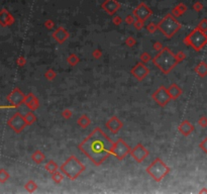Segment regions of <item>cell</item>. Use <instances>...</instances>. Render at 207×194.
<instances>
[{
    "label": "cell",
    "mask_w": 207,
    "mask_h": 194,
    "mask_svg": "<svg viewBox=\"0 0 207 194\" xmlns=\"http://www.w3.org/2000/svg\"><path fill=\"white\" fill-rule=\"evenodd\" d=\"M112 146L113 143L109 137L100 127H96L78 145V149L95 166H100L111 155Z\"/></svg>",
    "instance_id": "6da1fadb"
},
{
    "label": "cell",
    "mask_w": 207,
    "mask_h": 194,
    "mask_svg": "<svg viewBox=\"0 0 207 194\" xmlns=\"http://www.w3.org/2000/svg\"><path fill=\"white\" fill-rule=\"evenodd\" d=\"M153 63L163 74H169L173 69L180 63L176 55L172 53L168 47H164L162 51L153 58Z\"/></svg>",
    "instance_id": "7a4b0ae2"
},
{
    "label": "cell",
    "mask_w": 207,
    "mask_h": 194,
    "mask_svg": "<svg viewBox=\"0 0 207 194\" xmlns=\"http://www.w3.org/2000/svg\"><path fill=\"white\" fill-rule=\"evenodd\" d=\"M86 167L76 156H70L60 166V171L70 180H76L83 172L85 171Z\"/></svg>",
    "instance_id": "3957f363"
},
{
    "label": "cell",
    "mask_w": 207,
    "mask_h": 194,
    "mask_svg": "<svg viewBox=\"0 0 207 194\" xmlns=\"http://www.w3.org/2000/svg\"><path fill=\"white\" fill-rule=\"evenodd\" d=\"M181 23L177 20L171 13L167 14L164 18L158 23V28L167 39H171L181 29Z\"/></svg>",
    "instance_id": "277c9868"
},
{
    "label": "cell",
    "mask_w": 207,
    "mask_h": 194,
    "mask_svg": "<svg viewBox=\"0 0 207 194\" xmlns=\"http://www.w3.org/2000/svg\"><path fill=\"white\" fill-rule=\"evenodd\" d=\"M170 167L162 160L161 158H156L153 163L147 167L146 171L156 182L161 181L170 173Z\"/></svg>",
    "instance_id": "5b68a950"
},
{
    "label": "cell",
    "mask_w": 207,
    "mask_h": 194,
    "mask_svg": "<svg viewBox=\"0 0 207 194\" xmlns=\"http://www.w3.org/2000/svg\"><path fill=\"white\" fill-rule=\"evenodd\" d=\"M183 41L185 45L193 48L196 52H199L207 45V34L205 31L196 28L184 39Z\"/></svg>",
    "instance_id": "8992f818"
},
{
    "label": "cell",
    "mask_w": 207,
    "mask_h": 194,
    "mask_svg": "<svg viewBox=\"0 0 207 194\" xmlns=\"http://www.w3.org/2000/svg\"><path fill=\"white\" fill-rule=\"evenodd\" d=\"M130 151H131V148L129 147V145L125 143L124 140L118 139L115 143H113L111 155H113L117 160L122 161L124 160L127 155L130 154Z\"/></svg>",
    "instance_id": "52a82bcc"
},
{
    "label": "cell",
    "mask_w": 207,
    "mask_h": 194,
    "mask_svg": "<svg viewBox=\"0 0 207 194\" xmlns=\"http://www.w3.org/2000/svg\"><path fill=\"white\" fill-rule=\"evenodd\" d=\"M152 98L154 99V101L161 107H165L172 100V98L168 92V89L163 85L160 86L156 91L153 93Z\"/></svg>",
    "instance_id": "ba28073f"
},
{
    "label": "cell",
    "mask_w": 207,
    "mask_h": 194,
    "mask_svg": "<svg viewBox=\"0 0 207 194\" xmlns=\"http://www.w3.org/2000/svg\"><path fill=\"white\" fill-rule=\"evenodd\" d=\"M130 156L132 157V159L137 162V163H142L146 159L149 157L150 155V152L146 147L144 146L142 144H137L134 148L131 149L130 151Z\"/></svg>",
    "instance_id": "9c48e42d"
},
{
    "label": "cell",
    "mask_w": 207,
    "mask_h": 194,
    "mask_svg": "<svg viewBox=\"0 0 207 194\" xmlns=\"http://www.w3.org/2000/svg\"><path fill=\"white\" fill-rule=\"evenodd\" d=\"M130 74H131L137 81H142L145 80V78L147 77V75L150 74V69L147 67L146 64L142 62L137 63L134 67L130 70Z\"/></svg>",
    "instance_id": "30bf717a"
},
{
    "label": "cell",
    "mask_w": 207,
    "mask_h": 194,
    "mask_svg": "<svg viewBox=\"0 0 207 194\" xmlns=\"http://www.w3.org/2000/svg\"><path fill=\"white\" fill-rule=\"evenodd\" d=\"M132 14L137 19H139L140 21H146L147 18L153 14V11L150 9V7L145 3H140L139 6L135 9H134Z\"/></svg>",
    "instance_id": "8fae6325"
},
{
    "label": "cell",
    "mask_w": 207,
    "mask_h": 194,
    "mask_svg": "<svg viewBox=\"0 0 207 194\" xmlns=\"http://www.w3.org/2000/svg\"><path fill=\"white\" fill-rule=\"evenodd\" d=\"M106 129L111 132L112 134H116L120 132L123 127V122L120 120L116 115H113L106 121Z\"/></svg>",
    "instance_id": "7c38bea8"
},
{
    "label": "cell",
    "mask_w": 207,
    "mask_h": 194,
    "mask_svg": "<svg viewBox=\"0 0 207 194\" xmlns=\"http://www.w3.org/2000/svg\"><path fill=\"white\" fill-rule=\"evenodd\" d=\"M9 124H10L11 127L14 129V131L19 132L23 131V129H24V126H25L28 124H26L25 118H24L23 116H21L19 113H16L11 118L10 121H9Z\"/></svg>",
    "instance_id": "4fadbf2b"
},
{
    "label": "cell",
    "mask_w": 207,
    "mask_h": 194,
    "mask_svg": "<svg viewBox=\"0 0 207 194\" xmlns=\"http://www.w3.org/2000/svg\"><path fill=\"white\" fill-rule=\"evenodd\" d=\"M52 36H53V39L58 44H63L69 39L70 33H69V31L65 28H63V26H59V28H57L53 33H52Z\"/></svg>",
    "instance_id": "5bb4252c"
},
{
    "label": "cell",
    "mask_w": 207,
    "mask_h": 194,
    "mask_svg": "<svg viewBox=\"0 0 207 194\" xmlns=\"http://www.w3.org/2000/svg\"><path fill=\"white\" fill-rule=\"evenodd\" d=\"M101 7H102L109 15H113V14L120 8V3L117 0H105L102 3Z\"/></svg>",
    "instance_id": "9a60e30c"
},
{
    "label": "cell",
    "mask_w": 207,
    "mask_h": 194,
    "mask_svg": "<svg viewBox=\"0 0 207 194\" xmlns=\"http://www.w3.org/2000/svg\"><path fill=\"white\" fill-rule=\"evenodd\" d=\"M194 129H195L194 126L191 124L190 121H189V120H187V119L183 120V121H182L181 124H180L179 126H178L179 132L182 134V136H184V137H189L192 134V132H194Z\"/></svg>",
    "instance_id": "2e32d148"
},
{
    "label": "cell",
    "mask_w": 207,
    "mask_h": 194,
    "mask_svg": "<svg viewBox=\"0 0 207 194\" xmlns=\"http://www.w3.org/2000/svg\"><path fill=\"white\" fill-rule=\"evenodd\" d=\"M167 89H168V92H169L170 96H171V98H172V100L178 99V98L182 95V93H183L182 88L180 87L179 85H177L176 83H172V84L169 86V88H167Z\"/></svg>",
    "instance_id": "e0dca14e"
},
{
    "label": "cell",
    "mask_w": 207,
    "mask_h": 194,
    "mask_svg": "<svg viewBox=\"0 0 207 194\" xmlns=\"http://www.w3.org/2000/svg\"><path fill=\"white\" fill-rule=\"evenodd\" d=\"M25 104L31 111L36 110L39 107V102H38V98L34 96L33 94H31V93L28 94V96H25Z\"/></svg>",
    "instance_id": "ac0fdd59"
},
{
    "label": "cell",
    "mask_w": 207,
    "mask_h": 194,
    "mask_svg": "<svg viewBox=\"0 0 207 194\" xmlns=\"http://www.w3.org/2000/svg\"><path fill=\"white\" fill-rule=\"evenodd\" d=\"M194 71L200 78H204L207 76V63L206 62H200L198 65L194 68Z\"/></svg>",
    "instance_id": "d6986e66"
},
{
    "label": "cell",
    "mask_w": 207,
    "mask_h": 194,
    "mask_svg": "<svg viewBox=\"0 0 207 194\" xmlns=\"http://www.w3.org/2000/svg\"><path fill=\"white\" fill-rule=\"evenodd\" d=\"M11 101L13 104L18 105V104H20V103H23V101H25V96H24L18 89H16L15 91L11 94Z\"/></svg>",
    "instance_id": "ffe728a7"
},
{
    "label": "cell",
    "mask_w": 207,
    "mask_h": 194,
    "mask_svg": "<svg viewBox=\"0 0 207 194\" xmlns=\"http://www.w3.org/2000/svg\"><path fill=\"white\" fill-rule=\"evenodd\" d=\"M77 124L82 129H87L91 124V119L87 114H82L77 119Z\"/></svg>",
    "instance_id": "44dd1931"
},
{
    "label": "cell",
    "mask_w": 207,
    "mask_h": 194,
    "mask_svg": "<svg viewBox=\"0 0 207 194\" xmlns=\"http://www.w3.org/2000/svg\"><path fill=\"white\" fill-rule=\"evenodd\" d=\"M31 159H33V161L34 162V163L36 164H41L44 161L46 160V155L43 153L41 151H39V150H38V151H36L33 154V156H31Z\"/></svg>",
    "instance_id": "7402d4cb"
},
{
    "label": "cell",
    "mask_w": 207,
    "mask_h": 194,
    "mask_svg": "<svg viewBox=\"0 0 207 194\" xmlns=\"http://www.w3.org/2000/svg\"><path fill=\"white\" fill-rule=\"evenodd\" d=\"M45 169H46V171L49 172V173L53 174V173H55V172L60 170V166H58V164H57L55 161L50 160L48 163H46Z\"/></svg>",
    "instance_id": "603a6c76"
},
{
    "label": "cell",
    "mask_w": 207,
    "mask_h": 194,
    "mask_svg": "<svg viewBox=\"0 0 207 194\" xmlns=\"http://www.w3.org/2000/svg\"><path fill=\"white\" fill-rule=\"evenodd\" d=\"M79 62H80V58H79L76 54H71V55L68 56L67 63H68L69 66H71V67H75V66H77Z\"/></svg>",
    "instance_id": "cb8c5ba5"
},
{
    "label": "cell",
    "mask_w": 207,
    "mask_h": 194,
    "mask_svg": "<svg viewBox=\"0 0 207 194\" xmlns=\"http://www.w3.org/2000/svg\"><path fill=\"white\" fill-rule=\"evenodd\" d=\"M52 180L56 184H60L64 180V174L61 171H57L52 174Z\"/></svg>",
    "instance_id": "d4e9b609"
},
{
    "label": "cell",
    "mask_w": 207,
    "mask_h": 194,
    "mask_svg": "<svg viewBox=\"0 0 207 194\" xmlns=\"http://www.w3.org/2000/svg\"><path fill=\"white\" fill-rule=\"evenodd\" d=\"M25 189L28 191V192H34V191L38 189V184L34 182V181L31 180L25 184Z\"/></svg>",
    "instance_id": "484cf974"
},
{
    "label": "cell",
    "mask_w": 207,
    "mask_h": 194,
    "mask_svg": "<svg viewBox=\"0 0 207 194\" xmlns=\"http://www.w3.org/2000/svg\"><path fill=\"white\" fill-rule=\"evenodd\" d=\"M152 56L150 55L147 52H144V53H142L140 54V56H139V60H140V62H142L144 64H147V63H149L150 61H152Z\"/></svg>",
    "instance_id": "4316f807"
},
{
    "label": "cell",
    "mask_w": 207,
    "mask_h": 194,
    "mask_svg": "<svg viewBox=\"0 0 207 194\" xmlns=\"http://www.w3.org/2000/svg\"><path fill=\"white\" fill-rule=\"evenodd\" d=\"M45 77H46V80H49V81H53L55 78L57 77V73L55 72V71L53 70V69H49V70H46V73H45Z\"/></svg>",
    "instance_id": "83f0119b"
},
{
    "label": "cell",
    "mask_w": 207,
    "mask_h": 194,
    "mask_svg": "<svg viewBox=\"0 0 207 194\" xmlns=\"http://www.w3.org/2000/svg\"><path fill=\"white\" fill-rule=\"evenodd\" d=\"M24 118H25V121L28 124H33V122H36V115H34L33 112H28V113H26L25 116H24Z\"/></svg>",
    "instance_id": "f1b7e54d"
},
{
    "label": "cell",
    "mask_w": 207,
    "mask_h": 194,
    "mask_svg": "<svg viewBox=\"0 0 207 194\" xmlns=\"http://www.w3.org/2000/svg\"><path fill=\"white\" fill-rule=\"evenodd\" d=\"M147 31L149 33H155L157 31H159V28H158V24L155 23H150L147 25Z\"/></svg>",
    "instance_id": "f546056e"
},
{
    "label": "cell",
    "mask_w": 207,
    "mask_h": 194,
    "mask_svg": "<svg viewBox=\"0 0 207 194\" xmlns=\"http://www.w3.org/2000/svg\"><path fill=\"white\" fill-rule=\"evenodd\" d=\"M125 45H126L129 48H134V47L137 45V40L134 38V36H129L125 40Z\"/></svg>",
    "instance_id": "4dcf8cb0"
},
{
    "label": "cell",
    "mask_w": 207,
    "mask_h": 194,
    "mask_svg": "<svg viewBox=\"0 0 207 194\" xmlns=\"http://www.w3.org/2000/svg\"><path fill=\"white\" fill-rule=\"evenodd\" d=\"M72 115H73L72 110L69 109V108H66V109H64L63 111H62V116H63L65 119H70L71 117H72Z\"/></svg>",
    "instance_id": "1f68e13d"
},
{
    "label": "cell",
    "mask_w": 207,
    "mask_h": 194,
    "mask_svg": "<svg viewBox=\"0 0 207 194\" xmlns=\"http://www.w3.org/2000/svg\"><path fill=\"white\" fill-rule=\"evenodd\" d=\"M197 28L199 29H201L202 31H207V19H202V20L199 23V24L197 25Z\"/></svg>",
    "instance_id": "d6a6232c"
},
{
    "label": "cell",
    "mask_w": 207,
    "mask_h": 194,
    "mask_svg": "<svg viewBox=\"0 0 207 194\" xmlns=\"http://www.w3.org/2000/svg\"><path fill=\"white\" fill-rule=\"evenodd\" d=\"M103 53L102 51L99 50V49H96V50H94L92 52V57L95 59V60H99V59L102 57Z\"/></svg>",
    "instance_id": "836d02e7"
},
{
    "label": "cell",
    "mask_w": 207,
    "mask_h": 194,
    "mask_svg": "<svg viewBox=\"0 0 207 194\" xmlns=\"http://www.w3.org/2000/svg\"><path fill=\"white\" fill-rule=\"evenodd\" d=\"M134 28L137 29V31H140V29L144 28L145 23H144V21L139 20V19H135V21H134Z\"/></svg>",
    "instance_id": "e575fe53"
},
{
    "label": "cell",
    "mask_w": 207,
    "mask_h": 194,
    "mask_svg": "<svg viewBox=\"0 0 207 194\" xmlns=\"http://www.w3.org/2000/svg\"><path fill=\"white\" fill-rule=\"evenodd\" d=\"M124 21H125V23L129 24V25H130V24H134V21H135V17H134V14H129V15L125 17Z\"/></svg>",
    "instance_id": "d590c367"
},
{
    "label": "cell",
    "mask_w": 207,
    "mask_h": 194,
    "mask_svg": "<svg viewBox=\"0 0 207 194\" xmlns=\"http://www.w3.org/2000/svg\"><path fill=\"white\" fill-rule=\"evenodd\" d=\"M199 148H200L202 151L207 155V137L201 142L200 144H199Z\"/></svg>",
    "instance_id": "8d00e7d4"
},
{
    "label": "cell",
    "mask_w": 207,
    "mask_h": 194,
    "mask_svg": "<svg viewBox=\"0 0 207 194\" xmlns=\"http://www.w3.org/2000/svg\"><path fill=\"white\" fill-rule=\"evenodd\" d=\"M163 48H164V46L162 45L161 41H155V43L153 44V49H154L155 51H157V52L162 51Z\"/></svg>",
    "instance_id": "74e56055"
},
{
    "label": "cell",
    "mask_w": 207,
    "mask_h": 194,
    "mask_svg": "<svg viewBox=\"0 0 207 194\" xmlns=\"http://www.w3.org/2000/svg\"><path fill=\"white\" fill-rule=\"evenodd\" d=\"M198 124L201 127H206L207 126V117L206 116H201L198 119Z\"/></svg>",
    "instance_id": "f35d334b"
},
{
    "label": "cell",
    "mask_w": 207,
    "mask_h": 194,
    "mask_svg": "<svg viewBox=\"0 0 207 194\" xmlns=\"http://www.w3.org/2000/svg\"><path fill=\"white\" fill-rule=\"evenodd\" d=\"M45 28L46 29H53L55 28V23H54V21L52 19H48V20L45 21Z\"/></svg>",
    "instance_id": "ab89813d"
},
{
    "label": "cell",
    "mask_w": 207,
    "mask_h": 194,
    "mask_svg": "<svg viewBox=\"0 0 207 194\" xmlns=\"http://www.w3.org/2000/svg\"><path fill=\"white\" fill-rule=\"evenodd\" d=\"M176 56H177V58H178V60H179V62L181 63V62H183V61L186 59V54L184 53V52H182V51H180L178 52V53L176 54Z\"/></svg>",
    "instance_id": "60d3db41"
},
{
    "label": "cell",
    "mask_w": 207,
    "mask_h": 194,
    "mask_svg": "<svg viewBox=\"0 0 207 194\" xmlns=\"http://www.w3.org/2000/svg\"><path fill=\"white\" fill-rule=\"evenodd\" d=\"M172 15H173L174 17H180V16H181V15H183V13H182V12L181 11H180L179 10V9H178V7H174V8H173V10H172Z\"/></svg>",
    "instance_id": "b9f144b4"
},
{
    "label": "cell",
    "mask_w": 207,
    "mask_h": 194,
    "mask_svg": "<svg viewBox=\"0 0 207 194\" xmlns=\"http://www.w3.org/2000/svg\"><path fill=\"white\" fill-rule=\"evenodd\" d=\"M112 23H113V24H115V25H120V24L122 23L121 17L118 16V15H115V16L112 18Z\"/></svg>",
    "instance_id": "7bdbcfd3"
},
{
    "label": "cell",
    "mask_w": 207,
    "mask_h": 194,
    "mask_svg": "<svg viewBox=\"0 0 207 194\" xmlns=\"http://www.w3.org/2000/svg\"><path fill=\"white\" fill-rule=\"evenodd\" d=\"M193 8H194V10H196V11H200L201 9L203 8V6H202V4L200 3V2H196V3L193 5Z\"/></svg>",
    "instance_id": "ee69618b"
},
{
    "label": "cell",
    "mask_w": 207,
    "mask_h": 194,
    "mask_svg": "<svg viewBox=\"0 0 207 194\" xmlns=\"http://www.w3.org/2000/svg\"><path fill=\"white\" fill-rule=\"evenodd\" d=\"M177 7H178V9L180 11L182 12V13H184V12H186V10H187V6L186 5H184L183 3H180V4H178V5H177Z\"/></svg>",
    "instance_id": "f6af8a7d"
},
{
    "label": "cell",
    "mask_w": 207,
    "mask_h": 194,
    "mask_svg": "<svg viewBox=\"0 0 207 194\" xmlns=\"http://www.w3.org/2000/svg\"><path fill=\"white\" fill-rule=\"evenodd\" d=\"M19 64H20L21 66H23V65H24V64H25V59L21 58V59H20V61H19Z\"/></svg>",
    "instance_id": "bcb514c9"
}]
</instances>
